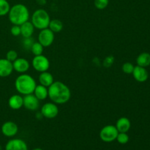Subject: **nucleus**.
Listing matches in <instances>:
<instances>
[{
    "mask_svg": "<svg viewBox=\"0 0 150 150\" xmlns=\"http://www.w3.org/2000/svg\"><path fill=\"white\" fill-rule=\"evenodd\" d=\"M48 98L55 104H64L71 98L70 89L65 83L61 81H54L48 87Z\"/></svg>",
    "mask_w": 150,
    "mask_h": 150,
    "instance_id": "obj_1",
    "label": "nucleus"
},
{
    "mask_svg": "<svg viewBox=\"0 0 150 150\" xmlns=\"http://www.w3.org/2000/svg\"><path fill=\"white\" fill-rule=\"evenodd\" d=\"M37 83L34 78L26 73H21L15 81V87L20 95H26L34 92Z\"/></svg>",
    "mask_w": 150,
    "mask_h": 150,
    "instance_id": "obj_2",
    "label": "nucleus"
},
{
    "mask_svg": "<svg viewBox=\"0 0 150 150\" xmlns=\"http://www.w3.org/2000/svg\"><path fill=\"white\" fill-rule=\"evenodd\" d=\"M7 15L9 20L13 25L21 26L23 23L28 21L29 18V10L26 6L22 4H16L10 7Z\"/></svg>",
    "mask_w": 150,
    "mask_h": 150,
    "instance_id": "obj_3",
    "label": "nucleus"
},
{
    "mask_svg": "<svg viewBox=\"0 0 150 150\" xmlns=\"http://www.w3.org/2000/svg\"><path fill=\"white\" fill-rule=\"evenodd\" d=\"M50 21V16L48 12L44 9H38L35 10L31 17V22L35 29H42L48 27Z\"/></svg>",
    "mask_w": 150,
    "mask_h": 150,
    "instance_id": "obj_4",
    "label": "nucleus"
},
{
    "mask_svg": "<svg viewBox=\"0 0 150 150\" xmlns=\"http://www.w3.org/2000/svg\"><path fill=\"white\" fill-rule=\"evenodd\" d=\"M119 132L115 125H108L103 127L100 132V138L101 140L106 143H110L117 139Z\"/></svg>",
    "mask_w": 150,
    "mask_h": 150,
    "instance_id": "obj_5",
    "label": "nucleus"
},
{
    "mask_svg": "<svg viewBox=\"0 0 150 150\" xmlns=\"http://www.w3.org/2000/svg\"><path fill=\"white\" fill-rule=\"evenodd\" d=\"M32 65L36 71L42 73L48 70L50 67V62L45 56L41 54V55L35 56L32 61Z\"/></svg>",
    "mask_w": 150,
    "mask_h": 150,
    "instance_id": "obj_6",
    "label": "nucleus"
},
{
    "mask_svg": "<svg viewBox=\"0 0 150 150\" xmlns=\"http://www.w3.org/2000/svg\"><path fill=\"white\" fill-rule=\"evenodd\" d=\"M55 33L52 32L50 29L46 28L40 30L39 35H38V42L44 47L51 46L54 42L55 39Z\"/></svg>",
    "mask_w": 150,
    "mask_h": 150,
    "instance_id": "obj_7",
    "label": "nucleus"
},
{
    "mask_svg": "<svg viewBox=\"0 0 150 150\" xmlns=\"http://www.w3.org/2000/svg\"><path fill=\"white\" fill-rule=\"evenodd\" d=\"M42 117L47 119H54L58 116L59 108L54 103H46L40 108Z\"/></svg>",
    "mask_w": 150,
    "mask_h": 150,
    "instance_id": "obj_8",
    "label": "nucleus"
},
{
    "mask_svg": "<svg viewBox=\"0 0 150 150\" xmlns=\"http://www.w3.org/2000/svg\"><path fill=\"white\" fill-rule=\"evenodd\" d=\"M23 106L26 109L29 110V111H35L39 108L40 100L34 95L33 93L24 95V97H23Z\"/></svg>",
    "mask_w": 150,
    "mask_h": 150,
    "instance_id": "obj_9",
    "label": "nucleus"
},
{
    "mask_svg": "<svg viewBox=\"0 0 150 150\" xmlns=\"http://www.w3.org/2000/svg\"><path fill=\"white\" fill-rule=\"evenodd\" d=\"M1 130L4 136L11 138L17 134L18 131V127L14 122L7 121L1 125Z\"/></svg>",
    "mask_w": 150,
    "mask_h": 150,
    "instance_id": "obj_10",
    "label": "nucleus"
},
{
    "mask_svg": "<svg viewBox=\"0 0 150 150\" xmlns=\"http://www.w3.org/2000/svg\"><path fill=\"white\" fill-rule=\"evenodd\" d=\"M13 70L19 73H25L30 68V63L24 58L18 57L14 62H13Z\"/></svg>",
    "mask_w": 150,
    "mask_h": 150,
    "instance_id": "obj_11",
    "label": "nucleus"
},
{
    "mask_svg": "<svg viewBox=\"0 0 150 150\" xmlns=\"http://www.w3.org/2000/svg\"><path fill=\"white\" fill-rule=\"evenodd\" d=\"M132 74H133L135 80L140 83H144V82L146 81L149 78V73H148L146 67H141L139 65L134 67Z\"/></svg>",
    "mask_w": 150,
    "mask_h": 150,
    "instance_id": "obj_12",
    "label": "nucleus"
},
{
    "mask_svg": "<svg viewBox=\"0 0 150 150\" xmlns=\"http://www.w3.org/2000/svg\"><path fill=\"white\" fill-rule=\"evenodd\" d=\"M5 150H28L26 142L20 139H13L8 141L5 146Z\"/></svg>",
    "mask_w": 150,
    "mask_h": 150,
    "instance_id": "obj_13",
    "label": "nucleus"
},
{
    "mask_svg": "<svg viewBox=\"0 0 150 150\" xmlns=\"http://www.w3.org/2000/svg\"><path fill=\"white\" fill-rule=\"evenodd\" d=\"M13 71V62L7 59H0V77L6 78L10 76Z\"/></svg>",
    "mask_w": 150,
    "mask_h": 150,
    "instance_id": "obj_14",
    "label": "nucleus"
},
{
    "mask_svg": "<svg viewBox=\"0 0 150 150\" xmlns=\"http://www.w3.org/2000/svg\"><path fill=\"white\" fill-rule=\"evenodd\" d=\"M115 127L119 133H127L131 127V122L127 117H120L116 122Z\"/></svg>",
    "mask_w": 150,
    "mask_h": 150,
    "instance_id": "obj_15",
    "label": "nucleus"
},
{
    "mask_svg": "<svg viewBox=\"0 0 150 150\" xmlns=\"http://www.w3.org/2000/svg\"><path fill=\"white\" fill-rule=\"evenodd\" d=\"M23 100L21 95H13L9 98L8 105L13 110H18L23 107Z\"/></svg>",
    "mask_w": 150,
    "mask_h": 150,
    "instance_id": "obj_16",
    "label": "nucleus"
},
{
    "mask_svg": "<svg viewBox=\"0 0 150 150\" xmlns=\"http://www.w3.org/2000/svg\"><path fill=\"white\" fill-rule=\"evenodd\" d=\"M21 35L23 38H31L35 32V27L31 21H26L21 25Z\"/></svg>",
    "mask_w": 150,
    "mask_h": 150,
    "instance_id": "obj_17",
    "label": "nucleus"
},
{
    "mask_svg": "<svg viewBox=\"0 0 150 150\" xmlns=\"http://www.w3.org/2000/svg\"><path fill=\"white\" fill-rule=\"evenodd\" d=\"M38 80H39L40 84L46 86V87L50 86L54 82V76H52L51 73L48 71L40 73L39 78H38Z\"/></svg>",
    "mask_w": 150,
    "mask_h": 150,
    "instance_id": "obj_18",
    "label": "nucleus"
},
{
    "mask_svg": "<svg viewBox=\"0 0 150 150\" xmlns=\"http://www.w3.org/2000/svg\"><path fill=\"white\" fill-rule=\"evenodd\" d=\"M33 94L39 100H44L48 97V87L42 86L41 84L37 85L35 90H34Z\"/></svg>",
    "mask_w": 150,
    "mask_h": 150,
    "instance_id": "obj_19",
    "label": "nucleus"
},
{
    "mask_svg": "<svg viewBox=\"0 0 150 150\" xmlns=\"http://www.w3.org/2000/svg\"><path fill=\"white\" fill-rule=\"evenodd\" d=\"M137 65L143 67H146L150 65V54L147 52H143L139 54L136 58Z\"/></svg>",
    "mask_w": 150,
    "mask_h": 150,
    "instance_id": "obj_20",
    "label": "nucleus"
},
{
    "mask_svg": "<svg viewBox=\"0 0 150 150\" xmlns=\"http://www.w3.org/2000/svg\"><path fill=\"white\" fill-rule=\"evenodd\" d=\"M48 28L51 29L54 33H58L63 29V23L59 19H53L50 21Z\"/></svg>",
    "mask_w": 150,
    "mask_h": 150,
    "instance_id": "obj_21",
    "label": "nucleus"
},
{
    "mask_svg": "<svg viewBox=\"0 0 150 150\" xmlns=\"http://www.w3.org/2000/svg\"><path fill=\"white\" fill-rule=\"evenodd\" d=\"M43 49L44 47L38 41V42H34L32 47H31L30 51L34 56H38L42 54Z\"/></svg>",
    "mask_w": 150,
    "mask_h": 150,
    "instance_id": "obj_22",
    "label": "nucleus"
},
{
    "mask_svg": "<svg viewBox=\"0 0 150 150\" xmlns=\"http://www.w3.org/2000/svg\"><path fill=\"white\" fill-rule=\"evenodd\" d=\"M10 5L7 0H0V16H4L8 14Z\"/></svg>",
    "mask_w": 150,
    "mask_h": 150,
    "instance_id": "obj_23",
    "label": "nucleus"
},
{
    "mask_svg": "<svg viewBox=\"0 0 150 150\" xmlns=\"http://www.w3.org/2000/svg\"><path fill=\"white\" fill-rule=\"evenodd\" d=\"M116 140L120 144H126L129 142V136L127 133H119Z\"/></svg>",
    "mask_w": 150,
    "mask_h": 150,
    "instance_id": "obj_24",
    "label": "nucleus"
},
{
    "mask_svg": "<svg viewBox=\"0 0 150 150\" xmlns=\"http://www.w3.org/2000/svg\"><path fill=\"white\" fill-rule=\"evenodd\" d=\"M109 3V0H95L94 4L98 10H104L106 8Z\"/></svg>",
    "mask_w": 150,
    "mask_h": 150,
    "instance_id": "obj_25",
    "label": "nucleus"
},
{
    "mask_svg": "<svg viewBox=\"0 0 150 150\" xmlns=\"http://www.w3.org/2000/svg\"><path fill=\"white\" fill-rule=\"evenodd\" d=\"M135 66L131 62H125L122 64V70L126 74H132Z\"/></svg>",
    "mask_w": 150,
    "mask_h": 150,
    "instance_id": "obj_26",
    "label": "nucleus"
},
{
    "mask_svg": "<svg viewBox=\"0 0 150 150\" xmlns=\"http://www.w3.org/2000/svg\"><path fill=\"white\" fill-rule=\"evenodd\" d=\"M18 58V53L15 50H10L6 54V59L10 62H13Z\"/></svg>",
    "mask_w": 150,
    "mask_h": 150,
    "instance_id": "obj_27",
    "label": "nucleus"
},
{
    "mask_svg": "<svg viewBox=\"0 0 150 150\" xmlns=\"http://www.w3.org/2000/svg\"><path fill=\"white\" fill-rule=\"evenodd\" d=\"M34 42H35V41L33 40V39H32V37H31V38H23V42H22V43H23V46L26 49L30 50L31 47H32V44L34 43Z\"/></svg>",
    "mask_w": 150,
    "mask_h": 150,
    "instance_id": "obj_28",
    "label": "nucleus"
},
{
    "mask_svg": "<svg viewBox=\"0 0 150 150\" xmlns=\"http://www.w3.org/2000/svg\"><path fill=\"white\" fill-rule=\"evenodd\" d=\"M10 33L14 37H18L21 35V26L18 25H13L10 29Z\"/></svg>",
    "mask_w": 150,
    "mask_h": 150,
    "instance_id": "obj_29",
    "label": "nucleus"
},
{
    "mask_svg": "<svg viewBox=\"0 0 150 150\" xmlns=\"http://www.w3.org/2000/svg\"><path fill=\"white\" fill-rule=\"evenodd\" d=\"M114 61V57H113L112 56H108V57H107L106 58L104 59L103 65L105 66V67H110V66H111L113 64Z\"/></svg>",
    "mask_w": 150,
    "mask_h": 150,
    "instance_id": "obj_30",
    "label": "nucleus"
},
{
    "mask_svg": "<svg viewBox=\"0 0 150 150\" xmlns=\"http://www.w3.org/2000/svg\"><path fill=\"white\" fill-rule=\"evenodd\" d=\"M36 1L40 5H45L46 4V0H36Z\"/></svg>",
    "mask_w": 150,
    "mask_h": 150,
    "instance_id": "obj_31",
    "label": "nucleus"
},
{
    "mask_svg": "<svg viewBox=\"0 0 150 150\" xmlns=\"http://www.w3.org/2000/svg\"><path fill=\"white\" fill-rule=\"evenodd\" d=\"M32 150H42V149H40V148H35V149H34Z\"/></svg>",
    "mask_w": 150,
    "mask_h": 150,
    "instance_id": "obj_32",
    "label": "nucleus"
},
{
    "mask_svg": "<svg viewBox=\"0 0 150 150\" xmlns=\"http://www.w3.org/2000/svg\"><path fill=\"white\" fill-rule=\"evenodd\" d=\"M1 149H2V147H1V146L0 145V150H1Z\"/></svg>",
    "mask_w": 150,
    "mask_h": 150,
    "instance_id": "obj_33",
    "label": "nucleus"
}]
</instances>
